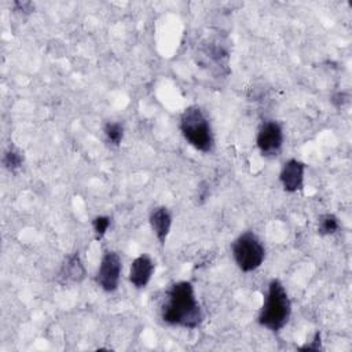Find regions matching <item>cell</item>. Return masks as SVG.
Masks as SVG:
<instances>
[{
    "label": "cell",
    "mask_w": 352,
    "mask_h": 352,
    "mask_svg": "<svg viewBox=\"0 0 352 352\" xmlns=\"http://www.w3.org/2000/svg\"><path fill=\"white\" fill-rule=\"evenodd\" d=\"M161 318L168 324L184 329H195L201 324L204 315L191 282L180 280L170 285L165 292Z\"/></svg>",
    "instance_id": "6da1fadb"
},
{
    "label": "cell",
    "mask_w": 352,
    "mask_h": 352,
    "mask_svg": "<svg viewBox=\"0 0 352 352\" xmlns=\"http://www.w3.org/2000/svg\"><path fill=\"white\" fill-rule=\"evenodd\" d=\"M292 315V301L279 279H272L268 283L267 294L257 316L260 326L276 333L286 326Z\"/></svg>",
    "instance_id": "7a4b0ae2"
},
{
    "label": "cell",
    "mask_w": 352,
    "mask_h": 352,
    "mask_svg": "<svg viewBox=\"0 0 352 352\" xmlns=\"http://www.w3.org/2000/svg\"><path fill=\"white\" fill-rule=\"evenodd\" d=\"M179 128L190 146L202 153H209L214 144L212 125L204 110L197 106H188L180 116Z\"/></svg>",
    "instance_id": "3957f363"
},
{
    "label": "cell",
    "mask_w": 352,
    "mask_h": 352,
    "mask_svg": "<svg viewBox=\"0 0 352 352\" xmlns=\"http://www.w3.org/2000/svg\"><path fill=\"white\" fill-rule=\"evenodd\" d=\"M235 264L242 272L257 270L265 258V248L253 231H245L235 238L231 246Z\"/></svg>",
    "instance_id": "277c9868"
},
{
    "label": "cell",
    "mask_w": 352,
    "mask_h": 352,
    "mask_svg": "<svg viewBox=\"0 0 352 352\" xmlns=\"http://www.w3.org/2000/svg\"><path fill=\"white\" fill-rule=\"evenodd\" d=\"M121 271H122V260L117 252L107 250L102 256L100 264L96 271L95 280L98 286L107 292L111 293L117 290L120 285V278H121Z\"/></svg>",
    "instance_id": "5b68a950"
},
{
    "label": "cell",
    "mask_w": 352,
    "mask_h": 352,
    "mask_svg": "<svg viewBox=\"0 0 352 352\" xmlns=\"http://www.w3.org/2000/svg\"><path fill=\"white\" fill-rule=\"evenodd\" d=\"M256 144L264 157H276L283 146V129L275 120L264 121L256 136Z\"/></svg>",
    "instance_id": "8992f818"
},
{
    "label": "cell",
    "mask_w": 352,
    "mask_h": 352,
    "mask_svg": "<svg viewBox=\"0 0 352 352\" xmlns=\"http://www.w3.org/2000/svg\"><path fill=\"white\" fill-rule=\"evenodd\" d=\"M305 164L297 158L287 160L279 172V182L286 192H296L304 186Z\"/></svg>",
    "instance_id": "52a82bcc"
},
{
    "label": "cell",
    "mask_w": 352,
    "mask_h": 352,
    "mask_svg": "<svg viewBox=\"0 0 352 352\" xmlns=\"http://www.w3.org/2000/svg\"><path fill=\"white\" fill-rule=\"evenodd\" d=\"M155 264L148 254H140L131 263L129 267V282L136 289H143L150 282Z\"/></svg>",
    "instance_id": "ba28073f"
},
{
    "label": "cell",
    "mask_w": 352,
    "mask_h": 352,
    "mask_svg": "<svg viewBox=\"0 0 352 352\" xmlns=\"http://www.w3.org/2000/svg\"><path fill=\"white\" fill-rule=\"evenodd\" d=\"M148 221L153 232L155 234V238L160 241L161 245H164L172 227V214L169 209L165 206H158L153 209Z\"/></svg>",
    "instance_id": "9c48e42d"
},
{
    "label": "cell",
    "mask_w": 352,
    "mask_h": 352,
    "mask_svg": "<svg viewBox=\"0 0 352 352\" xmlns=\"http://www.w3.org/2000/svg\"><path fill=\"white\" fill-rule=\"evenodd\" d=\"M84 278H85V268L82 265V261L78 253L69 256L59 270L58 280L66 285V283H78Z\"/></svg>",
    "instance_id": "30bf717a"
},
{
    "label": "cell",
    "mask_w": 352,
    "mask_h": 352,
    "mask_svg": "<svg viewBox=\"0 0 352 352\" xmlns=\"http://www.w3.org/2000/svg\"><path fill=\"white\" fill-rule=\"evenodd\" d=\"M104 136L107 142L113 146H120L124 138V126L118 121H107L103 126Z\"/></svg>",
    "instance_id": "8fae6325"
},
{
    "label": "cell",
    "mask_w": 352,
    "mask_h": 352,
    "mask_svg": "<svg viewBox=\"0 0 352 352\" xmlns=\"http://www.w3.org/2000/svg\"><path fill=\"white\" fill-rule=\"evenodd\" d=\"M340 228V223L336 214L333 213H324L322 216H319L318 219V232L320 235H331L334 232H337V230Z\"/></svg>",
    "instance_id": "7c38bea8"
},
{
    "label": "cell",
    "mask_w": 352,
    "mask_h": 352,
    "mask_svg": "<svg viewBox=\"0 0 352 352\" xmlns=\"http://www.w3.org/2000/svg\"><path fill=\"white\" fill-rule=\"evenodd\" d=\"M22 164H23V155L19 150L10 147L8 150L4 151L3 165L6 169H8L10 172H15L22 166Z\"/></svg>",
    "instance_id": "4fadbf2b"
},
{
    "label": "cell",
    "mask_w": 352,
    "mask_h": 352,
    "mask_svg": "<svg viewBox=\"0 0 352 352\" xmlns=\"http://www.w3.org/2000/svg\"><path fill=\"white\" fill-rule=\"evenodd\" d=\"M111 223V217L109 216H96L92 219V228L96 239H102L107 232Z\"/></svg>",
    "instance_id": "5bb4252c"
},
{
    "label": "cell",
    "mask_w": 352,
    "mask_h": 352,
    "mask_svg": "<svg viewBox=\"0 0 352 352\" xmlns=\"http://www.w3.org/2000/svg\"><path fill=\"white\" fill-rule=\"evenodd\" d=\"M300 349L301 351H319V349H322V346H320V333L319 331L315 333L311 344H307V345L301 346Z\"/></svg>",
    "instance_id": "9a60e30c"
},
{
    "label": "cell",
    "mask_w": 352,
    "mask_h": 352,
    "mask_svg": "<svg viewBox=\"0 0 352 352\" xmlns=\"http://www.w3.org/2000/svg\"><path fill=\"white\" fill-rule=\"evenodd\" d=\"M348 99H349V96H348L346 94L338 92V94H336V95L331 98V102H333L337 107H341L345 102H348Z\"/></svg>",
    "instance_id": "2e32d148"
},
{
    "label": "cell",
    "mask_w": 352,
    "mask_h": 352,
    "mask_svg": "<svg viewBox=\"0 0 352 352\" xmlns=\"http://www.w3.org/2000/svg\"><path fill=\"white\" fill-rule=\"evenodd\" d=\"M15 6L18 7L19 11H25V12H30L34 8V6L30 1H22V3L21 1H15Z\"/></svg>",
    "instance_id": "e0dca14e"
}]
</instances>
